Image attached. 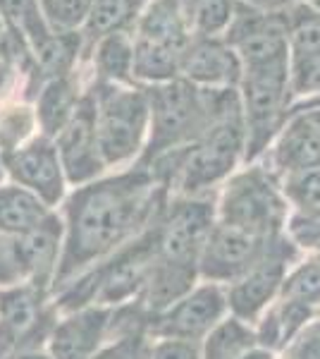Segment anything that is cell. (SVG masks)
I'll return each mask as SVG.
<instances>
[{"instance_id": "cell-1", "label": "cell", "mask_w": 320, "mask_h": 359, "mask_svg": "<svg viewBox=\"0 0 320 359\" xmlns=\"http://www.w3.org/2000/svg\"><path fill=\"white\" fill-rule=\"evenodd\" d=\"M160 201L162 184H155V175L144 165L79 187L65 206L62 257L50 287L62 290L96 262L151 228Z\"/></svg>"}, {"instance_id": "cell-2", "label": "cell", "mask_w": 320, "mask_h": 359, "mask_svg": "<svg viewBox=\"0 0 320 359\" xmlns=\"http://www.w3.org/2000/svg\"><path fill=\"white\" fill-rule=\"evenodd\" d=\"M148 94V147L141 165L148 168L162 156L179 151L196 142L211 123L206 89L189 84L187 79H172L146 89Z\"/></svg>"}, {"instance_id": "cell-3", "label": "cell", "mask_w": 320, "mask_h": 359, "mask_svg": "<svg viewBox=\"0 0 320 359\" xmlns=\"http://www.w3.org/2000/svg\"><path fill=\"white\" fill-rule=\"evenodd\" d=\"M96 139L106 165H118L141 151L148 132V94L146 89L127 84L96 82Z\"/></svg>"}, {"instance_id": "cell-4", "label": "cell", "mask_w": 320, "mask_h": 359, "mask_svg": "<svg viewBox=\"0 0 320 359\" xmlns=\"http://www.w3.org/2000/svg\"><path fill=\"white\" fill-rule=\"evenodd\" d=\"M284 221L287 199L272 170L251 165L227 182L218 206V223L270 240L280 235Z\"/></svg>"}, {"instance_id": "cell-5", "label": "cell", "mask_w": 320, "mask_h": 359, "mask_svg": "<svg viewBox=\"0 0 320 359\" xmlns=\"http://www.w3.org/2000/svg\"><path fill=\"white\" fill-rule=\"evenodd\" d=\"M239 98L246 130V158L265 151L270 139L280 132L289 111V62L246 67L239 82Z\"/></svg>"}, {"instance_id": "cell-6", "label": "cell", "mask_w": 320, "mask_h": 359, "mask_svg": "<svg viewBox=\"0 0 320 359\" xmlns=\"http://www.w3.org/2000/svg\"><path fill=\"white\" fill-rule=\"evenodd\" d=\"M223 39L239 55L244 69L289 62L287 32L282 13H260L237 0V10Z\"/></svg>"}, {"instance_id": "cell-7", "label": "cell", "mask_w": 320, "mask_h": 359, "mask_svg": "<svg viewBox=\"0 0 320 359\" xmlns=\"http://www.w3.org/2000/svg\"><path fill=\"white\" fill-rule=\"evenodd\" d=\"M296 259V249L282 235L272 237L263 257L235 280L227 290V304L242 321H253L272 299L280 294L289 262Z\"/></svg>"}, {"instance_id": "cell-8", "label": "cell", "mask_w": 320, "mask_h": 359, "mask_svg": "<svg viewBox=\"0 0 320 359\" xmlns=\"http://www.w3.org/2000/svg\"><path fill=\"white\" fill-rule=\"evenodd\" d=\"M39 287L20 283L0 290V359H10L22 350L39 347V338L50 335V316L43 309Z\"/></svg>"}, {"instance_id": "cell-9", "label": "cell", "mask_w": 320, "mask_h": 359, "mask_svg": "<svg viewBox=\"0 0 320 359\" xmlns=\"http://www.w3.org/2000/svg\"><path fill=\"white\" fill-rule=\"evenodd\" d=\"M227 309V292L215 283H206L187 292L162 314L148 318V333L160 340L199 343L223 321Z\"/></svg>"}, {"instance_id": "cell-10", "label": "cell", "mask_w": 320, "mask_h": 359, "mask_svg": "<svg viewBox=\"0 0 320 359\" xmlns=\"http://www.w3.org/2000/svg\"><path fill=\"white\" fill-rule=\"evenodd\" d=\"M213 228V201L201 196H179L160 213V257L170 262L196 264Z\"/></svg>"}, {"instance_id": "cell-11", "label": "cell", "mask_w": 320, "mask_h": 359, "mask_svg": "<svg viewBox=\"0 0 320 359\" xmlns=\"http://www.w3.org/2000/svg\"><path fill=\"white\" fill-rule=\"evenodd\" d=\"M270 240L244 233V230L232 228V225L215 223L199 254V262H196L199 276L206 278L208 283H215V285H220V283L232 285L263 257Z\"/></svg>"}, {"instance_id": "cell-12", "label": "cell", "mask_w": 320, "mask_h": 359, "mask_svg": "<svg viewBox=\"0 0 320 359\" xmlns=\"http://www.w3.org/2000/svg\"><path fill=\"white\" fill-rule=\"evenodd\" d=\"M55 149L65 180L72 184H86L106 170L96 139V101L94 94H84L77 111L55 137Z\"/></svg>"}, {"instance_id": "cell-13", "label": "cell", "mask_w": 320, "mask_h": 359, "mask_svg": "<svg viewBox=\"0 0 320 359\" xmlns=\"http://www.w3.org/2000/svg\"><path fill=\"white\" fill-rule=\"evenodd\" d=\"M3 163L15 182L36 194L46 206H55L65 194V172L53 139L43 135L32 139L15 151L5 154Z\"/></svg>"}, {"instance_id": "cell-14", "label": "cell", "mask_w": 320, "mask_h": 359, "mask_svg": "<svg viewBox=\"0 0 320 359\" xmlns=\"http://www.w3.org/2000/svg\"><path fill=\"white\" fill-rule=\"evenodd\" d=\"M62 233H65V225L50 213L34 230L10 240V249H13V259L22 283L39 287L41 292H46L53 285L57 264L62 257Z\"/></svg>"}, {"instance_id": "cell-15", "label": "cell", "mask_w": 320, "mask_h": 359, "mask_svg": "<svg viewBox=\"0 0 320 359\" xmlns=\"http://www.w3.org/2000/svg\"><path fill=\"white\" fill-rule=\"evenodd\" d=\"M244 65L223 36L191 39L179 60V77L199 89H237Z\"/></svg>"}, {"instance_id": "cell-16", "label": "cell", "mask_w": 320, "mask_h": 359, "mask_svg": "<svg viewBox=\"0 0 320 359\" xmlns=\"http://www.w3.org/2000/svg\"><path fill=\"white\" fill-rule=\"evenodd\" d=\"M110 318L113 309L98 304L69 311L50 328L48 355L53 359H94L108 338Z\"/></svg>"}, {"instance_id": "cell-17", "label": "cell", "mask_w": 320, "mask_h": 359, "mask_svg": "<svg viewBox=\"0 0 320 359\" xmlns=\"http://www.w3.org/2000/svg\"><path fill=\"white\" fill-rule=\"evenodd\" d=\"M320 168V127L306 113L287 115L272 147V172L287 177Z\"/></svg>"}, {"instance_id": "cell-18", "label": "cell", "mask_w": 320, "mask_h": 359, "mask_svg": "<svg viewBox=\"0 0 320 359\" xmlns=\"http://www.w3.org/2000/svg\"><path fill=\"white\" fill-rule=\"evenodd\" d=\"M196 276H199V266L196 264L170 262V259L160 257L158 264L151 271L141 294H139L141 297L139 306L146 311L148 318L162 314L174 302H179L184 294L194 290Z\"/></svg>"}, {"instance_id": "cell-19", "label": "cell", "mask_w": 320, "mask_h": 359, "mask_svg": "<svg viewBox=\"0 0 320 359\" xmlns=\"http://www.w3.org/2000/svg\"><path fill=\"white\" fill-rule=\"evenodd\" d=\"M134 36L170 46V48L182 50V53L191 41V34L187 25H184L177 0H151L139 15Z\"/></svg>"}, {"instance_id": "cell-20", "label": "cell", "mask_w": 320, "mask_h": 359, "mask_svg": "<svg viewBox=\"0 0 320 359\" xmlns=\"http://www.w3.org/2000/svg\"><path fill=\"white\" fill-rule=\"evenodd\" d=\"M50 216V206H46L36 194L20 184L0 187V235L20 237L41 225Z\"/></svg>"}, {"instance_id": "cell-21", "label": "cell", "mask_w": 320, "mask_h": 359, "mask_svg": "<svg viewBox=\"0 0 320 359\" xmlns=\"http://www.w3.org/2000/svg\"><path fill=\"white\" fill-rule=\"evenodd\" d=\"M79 101V86L74 84L72 74L48 79L41 89L36 103V123L43 130V137L53 139L60 135L62 127L69 123V118L77 111Z\"/></svg>"}, {"instance_id": "cell-22", "label": "cell", "mask_w": 320, "mask_h": 359, "mask_svg": "<svg viewBox=\"0 0 320 359\" xmlns=\"http://www.w3.org/2000/svg\"><path fill=\"white\" fill-rule=\"evenodd\" d=\"M179 60H182V50H174L170 46L134 36L132 77L139 79V82L155 86L179 79Z\"/></svg>"}, {"instance_id": "cell-23", "label": "cell", "mask_w": 320, "mask_h": 359, "mask_svg": "<svg viewBox=\"0 0 320 359\" xmlns=\"http://www.w3.org/2000/svg\"><path fill=\"white\" fill-rule=\"evenodd\" d=\"M134 65V36L130 32L108 34L94 43V67L98 82L130 84Z\"/></svg>"}, {"instance_id": "cell-24", "label": "cell", "mask_w": 320, "mask_h": 359, "mask_svg": "<svg viewBox=\"0 0 320 359\" xmlns=\"http://www.w3.org/2000/svg\"><path fill=\"white\" fill-rule=\"evenodd\" d=\"M141 10L144 0H94L81 36L84 41L96 43L108 34L130 32V27L137 25Z\"/></svg>"}, {"instance_id": "cell-25", "label": "cell", "mask_w": 320, "mask_h": 359, "mask_svg": "<svg viewBox=\"0 0 320 359\" xmlns=\"http://www.w3.org/2000/svg\"><path fill=\"white\" fill-rule=\"evenodd\" d=\"M191 39L223 36L237 10V0H177Z\"/></svg>"}, {"instance_id": "cell-26", "label": "cell", "mask_w": 320, "mask_h": 359, "mask_svg": "<svg viewBox=\"0 0 320 359\" xmlns=\"http://www.w3.org/2000/svg\"><path fill=\"white\" fill-rule=\"evenodd\" d=\"M284 32H287L289 62L306 60L320 55V13L308 3L282 13Z\"/></svg>"}, {"instance_id": "cell-27", "label": "cell", "mask_w": 320, "mask_h": 359, "mask_svg": "<svg viewBox=\"0 0 320 359\" xmlns=\"http://www.w3.org/2000/svg\"><path fill=\"white\" fill-rule=\"evenodd\" d=\"M258 347L256 333L242 318H223L211 333L203 338L201 359H239L249 350Z\"/></svg>"}, {"instance_id": "cell-28", "label": "cell", "mask_w": 320, "mask_h": 359, "mask_svg": "<svg viewBox=\"0 0 320 359\" xmlns=\"http://www.w3.org/2000/svg\"><path fill=\"white\" fill-rule=\"evenodd\" d=\"M0 15L10 32L20 34L29 43L32 53L53 34L46 25L41 0H0Z\"/></svg>"}, {"instance_id": "cell-29", "label": "cell", "mask_w": 320, "mask_h": 359, "mask_svg": "<svg viewBox=\"0 0 320 359\" xmlns=\"http://www.w3.org/2000/svg\"><path fill=\"white\" fill-rule=\"evenodd\" d=\"M81 41H84L81 32L50 34V36L34 50L36 69H41V74H46L48 79L65 77V74L72 72L74 62H77Z\"/></svg>"}, {"instance_id": "cell-30", "label": "cell", "mask_w": 320, "mask_h": 359, "mask_svg": "<svg viewBox=\"0 0 320 359\" xmlns=\"http://www.w3.org/2000/svg\"><path fill=\"white\" fill-rule=\"evenodd\" d=\"M284 302H299L311 309L320 306V262H304L284 276L280 294Z\"/></svg>"}, {"instance_id": "cell-31", "label": "cell", "mask_w": 320, "mask_h": 359, "mask_svg": "<svg viewBox=\"0 0 320 359\" xmlns=\"http://www.w3.org/2000/svg\"><path fill=\"white\" fill-rule=\"evenodd\" d=\"M94 0H41L46 25L53 34L81 32Z\"/></svg>"}, {"instance_id": "cell-32", "label": "cell", "mask_w": 320, "mask_h": 359, "mask_svg": "<svg viewBox=\"0 0 320 359\" xmlns=\"http://www.w3.org/2000/svg\"><path fill=\"white\" fill-rule=\"evenodd\" d=\"M282 194L299 208V213L320 216V168L287 175L282 182Z\"/></svg>"}, {"instance_id": "cell-33", "label": "cell", "mask_w": 320, "mask_h": 359, "mask_svg": "<svg viewBox=\"0 0 320 359\" xmlns=\"http://www.w3.org/2000/svg\"><path fill=\"white\" fill-rule=\"evenodd\" d=\"M36 125V113L27 106H13L0 113V154H10L25 144Z\"/></svg>"}, {"instance_id": "cell-34", "label": "cell", "mask_w": 320, "mask_h": 359, "mask_svg": "<svg viewBox=\"0 0 320 359\" xmlns=\"http://www.w3.org/2000/svg\"><path fill=\"white\" fill-rule=\"evenodd\" d=\"M289 94L301 98L320 96V55L289 62Z\"/></svg>"}, {"instance_id": "cell-35", "label": "cell", "mask_w": 320, "mask_h": 359, "mask_svg": "<svg viewBox=\"0 0 320 359\" xmlns=\"http://www.w3.org/2000/svg\"><path fill=\"white\" fill-rule=\"evenodd\" d=\"M151 345L146 340L144 328L125 335H118V340H113L110 345H103L96 352L94 359H148Z\"/></svg>"}, {"instance_id": "cell-36", "label": "cell", "mask_w": 320, "mask_h": 359, "mask_svg": "<svg viewBox=\"0 0 320 359\" xmlns=\"http://www.w3.org/2000/svg\"><path fill=\"white\" fill-rule=\"evenodd\" d=\"M284 359H320V318L306 323L289 343Z\"/></svg>"}, {"instance_id": "cell-37", "label": "cell", "mask_w": 320, "mask_h": 359, "mask_svg": "<svg viewBox=\"0 0 320 359\" xmlns=\"http://www.w3.org/2000/svg\"><path fill=\"white\" fill-rule=\"evenodd\" d=\"M289 237L296 247L304 249H320V216H308V213H294L289 218Z\"/></svg>"}, {"instance_id": "cell-38", "label": "cell", "mask_w": 320, "mask_h": 359, "mask_svg": "<svg viewBox=\"0 0 320 359\" xmlns=\"http://www.w3.org/2000/svg\"><path fill=\"white\" fill-rule=\"evenodd\" d=\"M148 359H201V347L187 340H160L151 347Z\"/></svg>"}, {"instance_id": "cell-39", "label": "cell", "mask_w": 320, "mask_h": 359, "mask_svg": "<svg viewBox=\"0 0 320 359\" xmlns=\"http://www.w3.org/2000/svg\"><path fill=\"white\" fill-rule=\"evenodd\" d=\"M20 273L13 259V249H10V237L0 235V287L20 285Z\"/></svg>"}, {"instance_id": "cell-40", "label": "cell", "mask_w": 320, "mask_h": 359, "mask_svg": "<svg viewBox=\"0 0 320 359\" xmlns=\"http://www.w3.org/2000/svg\"><path fill=\"white\" fill-rule=\"evenodd\" d=\"M239 3L260 10V13H287V10L306 3V0H239Z\"/></svg>"}, {"instance_id": "cell-41", "label": "cell", "mask_w": 320, "mask_h": 359, "mask_svg": "<svg viewBox=\"0 0 320 359\" xmlns=\"http://www.w3.org/2000/svg\"><path fill=\"white\" fill-rule=\"evenodd\" d=\"M313 108H320V96H313V98H304V101H296L289 106L287 115H294V113H306V111H313Z\"/></svg>"}, {"instance_id": "cell-42", "label": "cell", "mask_w": 320, "mask_h": 359, "mask_svg": "<svg viewBox=\"0 0 320 359\" xmlns=\"http://www.w3.org/2000/svg\"><path fill=\"white\" fill-rule=\"evenodd\" d=\"M10 359H53L48 355V352H43L41 347H34V350H22L17 352V355H13Z\"/></svg>"}, {"instance_id": "cell-43", "label": "cell", "mask_w": 320, "mask_h": 359, "mask_svg": "<svg viewBox=\"0 0 320 359\" xmlns=\"http://www.w3.org/2000/svg\"><path fill=\"white\" fill-rule=\"evenodd\" d=\"M239 359H272V352L265 350V347H253V350H249L246 355Z\"/></svg>"}, {"instance_id": "cell-44", "label": "cell", "mask_w": 320, "mask_h": 359, "mask_svg": "<svg viewBox=\"0 0 320 359\" xmlns=\"http://www.w3.org/2000/svg\"><path fill=\"white\" fill-rule=\"evenodd\" d=\"M306 115H308V118H311L313 123H316V125L320 127V108H313V111H306Z\"/></svg>"}, {"instance_id": "cell-45", "label": "cell", "mask_w": 320, "mask_h": 359, "mask_svg": "<svg viewBox=\"0 0 320 359\" xmlns=\"http://www.w3.org/2000/svg\"><path fill=\"white\" fill-rule=\"evenodd\" d=\"M306 3L311 5L313 10H318V13H320V0H306Z\"/></svg>"}, {"instance_id": "cell-46", "label": "cell", "mask_w": 320, "mask_h": 359, "mask_svg": "<svg viewBox=\"0 0 320 359\" xmlns=\"http://www.w3.org/2000/svg\"><path fill=\"white\" fill-rule=\"evenodd\" d=\"M5 175V163H3V154H0V180Z\"/></svg>"}, {"instance_id": "cell-47", "label": "cell", "mask_w": 320, "mask_h": 359, "mask_svg": "<svg viewBox=\"0 0 320 359\" xmlns=\"http://www.w3.org/2000/svg\"><path fill=\"white\" fill-rule=\"evenodd\" d=\"M3 25H5V22H3V15H0V32H3Z\"/></svg>"}]
</instances>
